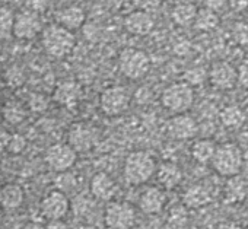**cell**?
I'll return each instance as SVG.
<instances>
[{
    "instance_id": "1",
    "label": "cell",
    "mask_w": 248,
    "mask_h": 229,
    "mask_svg": "<svg viewBox=\"0 0 248 229\" xmlns=\"http://www.w3.org/2000/svg\"><path fill=\"white\" fill-rule=\"evenodd\" d=\"M156 171V162L148 152H132L124 162V178L132 185L148 183Z\"/></svg>"
},
{
    "instance_id": "2",
    "label": "cell",
    "mask_w": 248,
    "mask_h": 229,
    "mask_svg": "<svg viewBox=\"0 0 248 229\" xmlns=\"http://www.w3.org/2000/svg\"><path fill=\"white\" fill-rule=\"evenodd\" d=\"M41 41L46 53L56 59H63L69 56L76 44L73 32L59 24H53L44 28Z\"/></svg>"
},
{
    "instance_id": "3",
    "label": "cell",
    "mask_w": 248,
    "mask_h": 229,
    "mask_svg": "<svg viewBox=\"0 0 248 229\" xmlns=\"http://www.w3.org/2000/svg\"><path fill=\"white\" fill-rule=\"evenodd\" d=\"M213 169L222 177L238 175L242 167V155L236 145L223 143L216 146L215 153L210 159Z\"/></svg>"
},
{
    "instance_id": "4",
    "label": "cell",
    "mask_w": 248,
    "mask_h": 229,
    "mask_svg": "<svg viewBox=\"0 0 248 229\" xmlns=\"http://www.w3.org/2000/svg\"><path fill=\"white\" fill-rule=\"evenodd\" d=\"M161 102L168 111L174 114L187 112L194 104V89L186 82L172 83L164 89Z\"/></svg>"
},
{
    "instance_id": "5",
    "label": "cell",
    "mask_w": 248,
    "mask_h": 229,
    "mask_svg": "<svg viewBox=\"0 0 248 229\" xmlns=\"http://www.w3.org/2000/svg\"><path fill=\"white\" fill-rule=\"evenodd\" d=\"M120 72L127 79L138 80L142 79L151 69L149 56L139 48H124L118 56Z\"/></svg>"
},
{
    "instance_id": "6",
    "label": "cell",
    "mask_w": 248,
    "mask_h": 229,
    "mask_svg": "<svg viewBox=\"0 0 248 229\" xmlns=\"http://www.w3.org/2000/svg\"><path fill=\"white\" fill-rule=\"evenodd\" d=\"M104 222L109 229H132L136 223V210L130 203L111 201L105 207Z\"/></svg>"
},
{
    "instance_id": "7",
    "label": "cell",
    "mask_w": 248,
    "mask_h": 229,
    "mask_svg": "<svg viewBox=\"0 0 248 229\" xmlns=\"http://www.w3.org/2000/svg\"><path fill=\"white\" fill-rule=\"evenodd\" d=\"M130 96L127 91L121 86L107 88L99 96V108L108 117H115L124 112L129 107Z\"/></svg>"
},
{
    "instance_id": "8",
    "label": "cell",
    "mask_w": 248,
    "mask_h": 229,
    "mask_svg": "<svg viewBox=\"0 0 248 229\" xmlns=\"http://www.w3.org/2000/svg\"><path fill=\"white\" fill-rule=\"evenodd\" d=\"M78 161V153L69 143H56L46 152V162L50 169L56 172H64L70 169Z\"/></svg>"
},
{
    "instance_id": "9",
    "label": "cell",
    "mask_w": 248,
    "mask_h": 229,
    "mask_svg": "<svg viewBox=\"0 0 248 229\" xmlns=\"http://www.w3.org/2000/svg\"><path fill=\"white\" fill-rule=\"evenodd\" d=\"M210 85L217 91H231L238 85L236 69L226 61H216L207 72Z\"/></svg>"
},
{
    "instance_id": "10",
    "label": "cell",
    "mask_w": 248,
    "mask_h": 229,
    "mask_svg": "<svg viewBox=\"0 0 248 229\" xmlns=\"http://www.w3.org/2000/svg\"><path fill=\"white\" fill-rule=\"evenodd\" d=\"M69 145L75 149L76 153L79 152H89L96 142L95 129L86 123H75L69 129Z\"/></svg>"
},
{
    "instance_id": "11",
    "label": "cell",
    "mask_w": 248,
    "mask_h": 229,
    "mask_svg": "<svg viewBox=\"0 0 248 229\" xmlns=\"http://www.w3.org/2000/svg\"><path fill=\"white\" fill-rule=\"evenodd\" d=\"M70 209V201L67 196L60 190L50 191L41 201V213L48 220L63 219Z\"/></svg>"
},
{
    "instance_id": "12",
    "label": "cell",
    "mask_w": 248,
    "mask_h": 229,
    "mask_svg": "<svg viewBox=\"0 0 248 229\" xmlns=\"http://www.w3.org/2000/svg\"><path fill=\"white\" fill-rule=\"evenodd\" d=\"M41 31V19L35 12L22 11L15 15L12 35L19 40H31Z\"/></svg>"
},
{
    "instance_id": "13",
    "label": "cell",
    "mask_w": 248,
    "mask_h": 229,
    "mask_svg": "<svg viewBox=\"0 0 248 229\" xmlns=\"http://www.w3.org/2000/svg\"><path fill=\"white\" fill-rule=\"evenodd\" d=\"M199 126L197 122L188 116L187 112L175 114L172 119H170L167 124V132L172 139L177 140H188L193 139L197 135Z\"/></svg>"
},
{
    "instance_id": "14",
    "label": "cell",
    "mask_w": 248,
    "mask_h": 229,
    "mask_svg": "<svg viewBox=\"0 0 248 229\" xmlns=\"http://www.w3.org/2000/svg\"><path fill=\"white\" fill-rule=\"evenodd\" d=\"M155 27L154 18L145 11H135L124 18V28L132 35H148Z\"/></svg>"
},
{
    "instance_id": "15",
    "label": "cell",
    "mask_w": 248,
    "mask_h": 229,
    "mask_svg": "<svg viewBox=\"0 0 248 229\" xmlns=\"http://www.w3.org/2000/svg\"><path fill=\"white\" fill-rule=\"evenodd\" d=\"M167 203L165 193L158 187L146 188L139 197V209L146 214H158L162 212Z\"/></svg>"
},
{
    "instance_id": "16",
    "label": "cell",
    "mask_w": 248,
    "mask_h": 229,
    "mask_svg": "<svg viewBox=\"0 0 248 229\" xmlns=\"http://www.w3.org/2000/svg\"><path fill=\"white\" fill-rule=\"evenodd\" d=\"M89 190L95 198L109 201L117 193V184L107 172H96L91 180Z\"/></svg>"
},
{
    "instance_id": "17",
    "label": "cell",
    "mask_w": 248,
    "mask_h": 229,
    "mask_svg": "<svg viewBox=\"0 0 248 229\" xmlns=\"http://www.w3.org/2000/svg\"><path fill=\"white\" fill-rule=\"evenodd\" d=\"M82 95V88L78 82L75 80H63L60 82L54 92H53V99L56 104L63 105V107H73L78 104Z\"/></svg>"
},
{
    "instance_id": "18",
    "label": "cell",
    "mask_w": 248,
    "mask_h": 229,
    "mask_svg": "<svg viewBox=\"0 0 248 229\" xmlns=\"http://www.w3.org/2000/svg\"><path fill=\"white\" fill-rule=\"evenodd\" d=\"M155 175H156V180L158 183L167 188V190H172L175 188L181 180H183V171L181 168L174 164V162H162L159 167H156V171H155Z\"/></svg>"
},
{
    "instance_id": "19",
    "label": "cell",
    "mask_w": 248,
    "mask_h": 229,
    "mask_svg": "<svg viewBox=\"0 0 248 229\" xmlns=\"http://www.w3.org/2000/svg\"><path fill=\"white\" fill-rule=\"evenodd\" d=\"M212 201L210 190L204 184H193L183 194V203L188 209H199Z\"/></svg>"
},
{
    "instance_id": "20",
    "label": "cell",
    "mask_w": 248,
    "mask_h": 229,
    "mask_svg": "<svg viewBox=\"0 0 248 229\" xmlns=\"http://www.w3.org/2000/svg\"><path fill=\"white\" fill-rule=\"evenodd\" d=\"M56 19L59 25L64 27L69 31H73L79 30L85 24L86 15L83 9H80L79 6H67L56 14Z\"/></svg>"
},
{
    "instance_id": "21",
    "label": "cell",
    "mask_w": 248,
    "mask_h": 229,
    "mask_svg": "<svg viewBox=\"0 0 248 229\" xmlns=\"http://www.w3.org/2000/svg\"><path fill=\"white\" fill-rule=\"evenodd\" d=\"M24 190L15 183H9L0 190V206L6 210H15L24 203Z\"/></svg>"
},
{
    "instance_id": "22",
    "label": "cell",
    "mask_w": 248,
    "mask_h": 229,
    "mask_svg": "<svg viewBox=\"0 0 248 229\" xmlns=\"http://www.w3.org/2000/svg\"><path fill=\"white\" fill-rule=\"evenodd\" d=\"M196 14H197V8L193 3L183 2V3H178L174 6V9L171 12V18L175 25L188 27V25H193Z\"/></svg>"
},
{
    "instance_id": "23",
    "label": "cell",
    "mask_w": 248,
    "mask_h": 229,
    "mask_svg": "<svg viewBox=\"0 0 248 229\" xmlns=\"http://www.w3.org/2000/svg\"><path fill=\"white\" fill-rule=\"evenodd\" d=\"M219 117H220V123L226 129H238L245 122V114L241 109V107H238V105L223 107L219 114Z\"/></svg>"
},
{
    "instance_id": "24",
    "label": "cell",
    "mask_w": 248,
    "mask_h": 229,
    "mask_svg": "<svg viewBox=\"0 0 248 229\" xmlns=\"http://www.w3.org/2000/svg\"><path fill=\"white\" fill-rule=\"evenodd\" d=\"M215 149H216V145L213 140L200 139L191 145L190 152H191V156L194 161H197L199 164H207V162H210V159L215 153Z\"/></svg>"
},
{
    "instance_id": "25",
    "label": "cell",
    "mask_w": 248,
    "mask_h": 229,
    "mask_svg": "<svg viewBox=\"0 0 248 229\" xmlns=\"http://www.w3.org/2000/svg\"><path fill=\"white\" fill-rule=\"evenodd\" d=\"M193 25L199 31L209 32V31H213L219 25V16L215 11L209 8H202V9H197Z\"/></svg>"
},
{
    "instance_id": "26",
    "label": "cell",
    "mask_w": 248,
    "mask_h": 229,
    "mask_svg": "<svg viewBox=\"0 0 248 229\" xmlns=\"http://www.w3.org/2000/svg\"><path fill=\"white\" fill-rule=\"evenodd\" d=\"M247 194V184L242 178H239L238 175L229 177V181L226 183L225 187V198L229 203H235V201H241Z\"/></svg>"
},
{
    "instance_id": "27",
    "label": "cell",
    "mask_w": 248,
    "mask_h": 229,
    "mask_svg": "<svg viewBox=\"0 0 248 229\" xmlns=\"http://www.w3.org/2000/svg\"><path fill=\"white\" fill-rule=\"evenodd\" d=\"M15 15L9 8L0 6V40H6L12 35Z\"/></svg>"
},
{
    "instance_id": "28",
    "label": "cell",
    "mask_w": 248,
    "mask_h": 229,
    "mask_svg": "<svg viewBox=\"0 0 248 229\" xmlns=\"http://www.w3.org/2000/svg\"><path fill=\"white\" fill-rule=\"evenodd\" d=\"M3 117L11 124H19L25 119V111L18 102H8L3 109Z\"/></svg>"
},
{
    "instance_id": "29",
    "label": "cell",
    "mask_w": 248,
    "mask_h": 229,
    "mask_svg": "<svg viewBox=\"0 0 248 229\" xmlns=\"http://www.w3.org/2000/svg\"><path fill=\"white\" fill-rule=\"evenodd\" d=\"M207 77V72L203 67H191L184 73V82L190 86H200Z\"/></svg>"
},
{
    "instance_id": "30",
    "label": "cell",
    "mask_w": 248,
    "mask_h": 229,
    "mask_svg": "<svg viewBox=\"0 0 248 229\" xmlns=\"http://www.w3.org/2000/svg\"><path fill=\"white\" fill-rule=\"evenodd\" d=\"M27 146V140L25 137H22L21 135H11L9 137V143H8V151L11 153H21Z\"/></svg>"
},
{
    "instance_id": "31",
    "label": "cell",
    "mask_w": 248,
    "mask_h": 229,
    "mask_svg": "<svg viewBox=\"0 0 248 229\" xmlns=\"http://www.w3.org/2000/svg\"><path fill=\"white\" fill-rule=\"evenodd\" d=\"M233 38L238 44L247 46L248 44V25L244 22H238L233 27Z\"/></svg>"
},
{
    "instance_id": "32",
    "label": "cell",
    "mask_w": 248,
    "mask_h": 229,
    "mask_svg": "<svg viewBox=\"0 0 248 229\" xmlns=\"http://www.w3.org/2000/svg\"><path fill=\"white\" fill-rule=\"evenodd\" d=\"M236 73H238V83L248 89V60H245L236 69Z\"/></svg>"
},
{
    "instance_id": "33",
    "label": "cell",
    "mask_w": 248,
    "mask_h": 229,
    "mask_svg": "<svg viewBox=\"0 0 248 229\" xmlns=\"http://www.w3.org/2000/svg\"><path fill=\"white\" fill-rule=\"evenodd\" d=\"M30 107L34 111H44L47 108V99L43 95H32L31 102H30Z\"/></svg>"
},
{
    "instance_id": "34",
    "label": "cell",
    "mask_w": 248,
    "mask_h": 229,
    "mask_svg": "<svg viewBox=\"0 0 248 229\" xmlns=\"http://www.w3.org/2000/svg\"><path fill=\"white\" fill-rule=\"evenodd\" d=\"M228 6L233 12H244L248 9V0H228Z\"/></svg>"
},
{
    "instance_id": "35",
    "label": "cell",
    "mask_w": 248,
    "mask_h": 229,
    "mask_svg": "<svg viewBox=\"0 0 248 229\" xmlns=\"http://www.w3.org/2000/svg\"><path fill=\"white\" fill-rule=\"evenodd\" d=\"M9 137H11V135L8 133V130L0 126V153L6 151L8 143H9Z\"/></svg>"
},
{
    "instance_id": "36",
    "label": "cell",
    "mask_w": 248,
    "mask_h": 229,
    "mask_svg": "<svg viewBox=\"0 0 248 229\" xmlns=\"http://www.w3.org/2000/svg\"><path fill=\"white\" fill-rule=\"evenodd\" d=\"M22 82H24V75L21 73V70H19L18 75H15V76H14V73H12L11 70L8 72V83H9L11 86H19Z\"/></svg>"
},
{
    "instance_id": "37",
    "label": "cell",
    "mask_w": 248,
    "mask_h": 229,
    "mask_svg": "<svg viewBox=\"0 0 248 229\" xmlns=\"http://www.w3.org/2000/svg\"><path fill=\"white\" fill-rule=\"evenodd\" d=\"M46 229H70L67 226V223H64L62 219H56V220H50L46 226Z\"/></svg>"
},
{
    "instance_id": "38",
    "label": "cell",
    "mask_w": 248,
    "mask_h": 229,
    "mask_svg": "<svg viewBox=\"0 0 248 229\" xmlns=\"http://www.w3.org/2000/svg\"><path fill=\"white\" fill-rule=\"evenodd\" d=\"M217 229H242L241 226H238L236 223H232V222H225V223H220Z\"/></svg>"
},
{
    "instance_id": "39",
    "label": "cell",
    "mask_w": 248,
    "mask_h": 229,
    "mask_svg": "<svg viewBox=\"0 0 248 229\" xmlns=\"http://www.w3.org/2000/svg\"><path fill=\"white\" fill-rule=\"evenodd\" d=\"M0 77H2V64H0Z\"/></svg>"
},
{
    "instance_id": "40",
    "label": "cell",
    "mask_w": 248,
    "mask_h": 229,
    "mask_svg": "<svg viewBox=\"0 0 248 229\" xmlns=\"http://www.w3.org/2000/svg\"><path fill=\"white\" fill-rule=\"evenodd\" d=\"M0 220H2V210H0Z\"/></svg>"
},
{
    "instance_id": "41",
    "label": "cell",
    "mask_w": 248,
    "mask_h": 229,
    "mask_svg": "<svg viewBox=\"0 0 248 229\" xmlns=\"http://www.w3.org/2000/svg\"><path fill=\"white\" fill-rule=\"evenodd\" d=\"M108 229H109V228H108Z\"/></svg>"
}]
</instances>
